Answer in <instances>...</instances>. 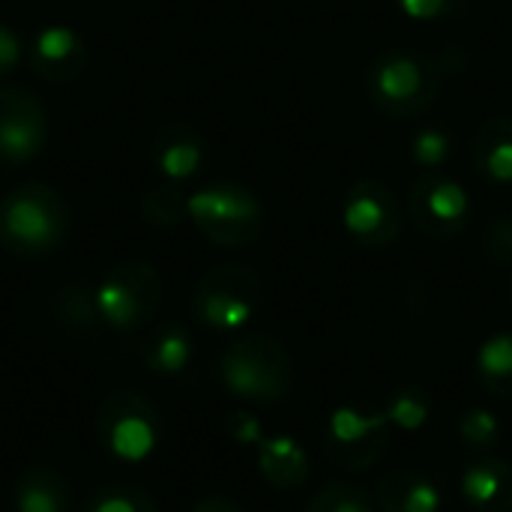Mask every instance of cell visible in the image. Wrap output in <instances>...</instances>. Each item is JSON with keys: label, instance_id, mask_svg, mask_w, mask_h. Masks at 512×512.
<instances>
[{"label": "cell", "instance_id": "cell-1", "mask_svg": "<svg viewBox=\"0 0 512 512\" xmlns=\"http://www.w3.org/2000/svg\"><path fill=\"white\" fill-rule=\"evenodd\" d=\"M69 204L42 180H24L0 195V249L21 261L54 255L69 237Z\"/></svg>", "mask_w": 512, "mask_h": 512}, {"label": "cell", "instance_id": "cell-2", "mask_svg": "<svg viewBox=\"0 0 512 512\" xmlns=\"http://www.w3.org/2000/svg\"><path fill=\"white\" fill-rule=\"evenodd\" d=\"M219 381L234 399L273 408L291 396L297 366L279 339L267 333H246L219 357Z\"/></svg>", "mask_w": 512, "mask_h": 512}, {"label": "cell", "instance_id": "cell-3", "mask_svg": "<svg viewBox=\"0 0 512 512\" xmlns=\"http://www.w3.org/2000/svg\"><path fill=\"white\" fill-rule=\"evenodd\" d=\"M363 87L369 102L384 117L411 120L435 105L444 87V75L432 57L414 48H387L369 63Z\"/></svg>", "mask_w": 512, "mask_h": 512}, {"label": "cell", "instance_id": "cell-4", "mask_svg": "<svg viewBox=\"0 0 512 512\" xmlns=\"http://www.w3.org/2000/svg\"><path fill=\"white\" fill-rule=\"evenodd\" d=\"M189 219L213 246L243 249L264 234L261 198L234 180H216L189 195Z\"/></svg>", "mask_w": 512, "mask_h": 512}, {"label": "cell", "instance_id": "cell-5", "mask_svg": "<svg viewBox=\"0 0 512 512\" xmlns=\"http://www.w3.org/2000/svg\"><path fill=\"white\" fill-rule=\"evenodd\" d=\"M264 303V282L246 264H219L192 291V318L213 333L243 330Z\"/></svg>", "mask_w": 512, "mask_h": 512}, {"label": "cell", "instance_id": "cell-6", "mask_svg": "<svg viewBox=\"0 0 512 512\" xmlns=\"http://www.w3.org/2000/svg\"><path fill=\"white\" fill-rule=\"evenodd\" d=\"M162 303V276L153 264L126 258L117 261L96 288V309L102 324L120 333L141 330L153 321Z\"/></svg>", "mask_w": 512, "mask_h": 512}, {"label": "cell", "instance_id": "cell-7", "mask_svg": "<svg viewBox=\"0 0 512 512\" xmlns=\"http://www.w3.org/2000/svg\"><path fill=\"white\" fill-rule=\"evenodd\" d=\"M165 423L159 408L135 393L120 390L111 393L96 414V438L102 450L120 462H144L162 441Z\"/></svg>", "mask_w": 512, "mask_h": 512}, {"label": "cell", "instance_id": "cell-8", "mask_svg": "<svg viewBox=\"0 0 512 512\" xmlns=\"http://www.w3.org/2000/svg\"><path fill=\"white\" fill-rule=\"evenodd\" d=\"M393 438V426L384 411L363 408V405H342L330 414L321 450L327 462L348 474H363L375 468Z\"/></svg>", "mask_w": 512, "mask_h": 512}, {"label": "cell", "instance_id": "cell-9", "mask_svg": "<svg viewBox=\"0 0 512 512\" xmlns=\"http://www.w3.org/2000/svg\"><path fill=\"white\" fill-rule=\"evenodd\" d=\"M402 225H405V210L396 192L384 180L363 177L345 192L342 228L360 249L378 252L393 246L402 237Z\"/></svg>", "mask_w": 512, "mask_h": 512}, {"label": "cell", "instance_id": "cell-10", "mask_svg": "<svg viewBox=\"0 0 512 512\" xmlns=\"http://www.w3.org/2000/svg\"><path fill=\"white\" fill-rule=\"evenodd\" d=\"M48 105L21 84L0 87V165L21 168L48 147Z\"/></svg>", "mask_w": 512, "mask_h": 512}, {"label": "cell", "instance_id": "cell-11", "mask_svg": "<svg viewBox=\"0 0 512 512\" xmlns=\"http://www.w3.org/2000/svg\"><path fill=\"white\" fill-rule=\"evenodd\" d=\"M408 216L420 234L450 240L471 222V198L459 180L444 171H420L408 192Z\"/></svg>", "mask_w": 512, "mask_h": 512}, {"label": "cell", "instance_id": "cell-12", "mask_svg": "<svg viewBox=\"0 0 512 512\" xmlns=\"http://www.w3.org/2000/svg\"><path fill=\"white\" fill-rule=\"evenodd\" d=\"M90 60V48L81 39V33H75L66 24H48L42 27L30 45H27V66L36 78L48 81V84H69L78 81L81 72L87 69Z\"/></svg>", "mask_w": 512, "mask_h": 512}, {"label": "cell", "instance_id": "cell-13", "mask_svg": "<svg viewBox=\"0 0 512 512\" xmlns=\"http://www.w3.org/2000/svg\"><path fill=\"white\" fill-rule=\"evenodd\" d=\"M150 162L171 183L192 180L207 165V138L192 123H165L150 138Z\"/></svg>", "mask_w": 512, "mask_h": 512}, {"label": "cell", "instance_id": "cell-14", "mask_svg": "<svg viewBox=\"0 0 512 512\" xmlns=\"http://www.w3.org/2000/svg\"><path fill=\"white\" fill-rule=\"evenodd\" d=\"M255 465L261 480L276 492H294L312 477V459L306 447L291 435L264 438L255 447Z\"/></svg>", "mask_w": 512, "mask_h": 512}, {"label": "cell", "instance_id": "cell-15", "mask_svg": "<svg viewBox=\"0 0 512 512\" xmlns=\"http://www.w3.org/2000/svg\"><path fill=\"white\" fill-rule=\"evenodd\" d=\"M459 489L462 501L474 512H512V465L483 456L465 468Z\"/></svg>", "mask_w": 512, "mask_h": 512}, {"label": "cell", "instance_id": "cell-16", "mask_svg": "<svg viewBox=\"0 0 512 512\" xmlns=\"http://www.w3.org/2000/svg\"><path fill=\"white\" fill-rule=\"evenodd\" d=\"M375 504L381 512H441V489L414 468H393L375 486Z\"/></svg>", "mask_w": 512, "mask_h": 512}, {"label": "cell", "instance_id": "cell-17", "mask_svg": "<svg viewBox=\"0 0 512 512\" xmlns=\"http://www.w3.org/2000/svg\"><path fill=\"white\" fill-rule=\"evenodd\" d=\"M12 507L15 512H69L72 492L57 468L30 465L15 477Z\"/></svg>", "mask_w": 512, "mask_h": 512}, {"label": "cell", "instance_id": "cell-18", "mask_svg": "<svg viewBox=\"0 0 512 512\" xmlns=\"http://www.w3.org/2000/svg\"><path fill=\"white\" fill-rule=\"evenodd\" d=\"M474 171L495 186L512 183V117H489L471 141Z\"/></svg>", "mask_w": 512, "mask_h": 512}, {"label": "cell", "instance_id": "cell-19", "mask_svg": "<svg viewBox=\"0 0 512 512\" xmlns=\"http://www.w3.org/2000/svg\"><path fill=\"white\" fill-rule=\"evenodd\" d=\"M195 342L180 321H165L153 327L141 342V363L156 375H180L192 360Z\"/></svg>", "mask_w": 512, "mask_h": 512}, {"label": "cell", "instance_id": "cell-20", "mask_svg": "<svg viewBox=\"0 0 512 512\" xmlns=\"http://www.w3.org/2000/svg\"><path fill=\"white\" fill-rule=\"evenodd\" d=\"M474 372L480 387L498 399L512 402V330H501L489 336L474 357Z\"/></svg>", "mask_w": 512, "mask_h": 512}, {"label": "cell", "instance_id": "cell-21", "mask_svg": "<svg viewBox=\"0 0 512 512\" xmlns=\"http://www.w3.org/2000/svg\"><path fill=\"white\" fill-rule=\"evenodd\" d=\"M435 411V399L426 387L420 384H402L387 396L384 414L390 420L393 429L399 432H420Z\"/></svg>", "mask_w": 512, "mask_h": 512}, {"label": "cell", "instance_id": "cell-22", "mask_svg": "<svg viewBox=\"0 0 512 512\" xmlns=\"http://www.w3.org/2000/svg\"><path fill=\"white\" fill-rule=\"evenodd\" d=\"M186 216H189V198L174 183L153 186L141 198V219L150 228L168 231V228H177Z\"/></svg>", "mask_w": 512, "mask_h": 512}, {"label": "cell", "instance_id": "cell-23", "mask_svg": "<svg viewBox=\"0 0 512 512\" xmlns=\"http://www.w3.org/2000/svg\"><path fill=\"white\" fill-rule=\"evenodd\" d=\"M81 512H159L147 489L135 483H111L96 489Z\"/></svg>", "mask_w": 512, "mask_h": 512}, {"label": "cell", "instance_id": "cell-24", "mask_svg": "<svg viewBox=\"0 0 512 512\" xmlns=\"http://www.w3.org/2000/svg\"><path fill=\"white\" fill-rule=\"evenodd\" d=\"M456 432H459V441L468 450H474V453H489L504 438V429H501L498 414L489 411V408H483V405H474V408L462 411V417L456 423Z\"/></svg>", "mask_w": 512, "mask_h": 512}, {"label": "cell", "instance_id": "cell-25", "mask_svg": "<svg viewBox=\"0 0 512 512\" xmlns=\"http://www.w3.org/2000/svg\"><path fill=\"white\" fill-rule=\"evenodd\" d=\"M303 512H378V504L363 486L333 480L309 498Z\"/></svg>", "mask_w": 512, "mask_h": 512}, {"label": "cell", "instance_id": "cell-26", "mask_svg": "<svg viewBox=\"0 0 512 512\" xmlns=\"http://www.w3.org/2000/svg\"><path fill=\"white\" fill-rule=\"evenodd\" d=\"M456 153V138L447 126H423L411 138V159L423 171H441Z\"/></svg>", "mask_w": 512, "mask_h": 512}, {"label": "cell", "instance_id": "cell-27", "mask_svg": "<svg viewBox=\"0 0 512 512\" xmlns=\"http://www.w3.org/2000/svg\"><path fill=\"white\" fill-rule=\"evenodd\" d=\"M54 312L69 330H90L102 321L96 309V291L84 285H66L54 297Z\"/></svg>", "mask_w": 512, "mask_h": 512}, {"label": "cell", "instance_id": "cell-28", "mask_svg": "<svg viewBox=\"0 0 512 512\" xmlns=\"http://www.w3.org/2000/svg\"><path fill=\"white\" fill-rule=\"evenodd\" d=\"M483 252L498 267H512V213H495L483 234Z\"/></svg>", "mask_w": 512, "mask_h": 512}, {"label": "cell", "instance_id": "cell-29", "mask_svg": "<svg viewBox=\"0 0 512 512\" xmlns=\"http://www.w3.org/2000/svg\"><path fill=\"white\" fill-rule=\"evenodd\" d=\"M396 9L414 21H441V18H453L465 9V0H393Z\"/></svg>", "mask_w": 512, "mask_h": 512}, {"label": "cell", "instance_id": "cell-30", "mask_svg": "<svg viewBox=\"0 0 512 512\" xmlns=\"http://www.w3.org/2000/svg\"><path fill=\"white\" fill-rule=\"evenodd\" d=\"M222 429L225 435L240 444V447H258L264 441V426L255 414L249 411H228L225 420H222Z\"/></svg>", "mask_w": 512, "mask_h": 512}, {"label": "cell", "instance_id": "cell-31", "mask_svg": "<svg viewBox=\"0 0 512 512\" xmlns=\"http://www.w3.org/2000/svg\"><path fill=\"white\" fill-rule=\"evenodd\" d=\"M21 54H24V48H21L18 33H15L9 24H3V21H0V81H3V78H9V75L18 69Z\"/></svg>", "mask_w": 512, "mask_h": 512}, {"label": "cell", "instance_id": "cell-32", "mask_svg": "<svg viewBox=\"0 0 512 512\" xmlns=\"http://www.w3.org/2000/svg\"><path fill=\"white\" fill-rule=\"evenodd\" d=\"M432 60H435L438 72L447 78V75H459V72L465 69L468 54H465L459 45H444V48H441V54H438V57H432Z\"/></svg>", "mask_w": 512, "mask_h": 512}, {"label": "cell", "instance_id": "cell-33", "mask_svg": "<svg viewBox=\"0 0 512 512\" xmlns=\"http://www.w3.org/2000/svg\"><path fill=\"white\" fill-rule=\"evenodd\" d=\"M192 512H243V507L237 501L225 498V495H207L192 507Z\"/></svg>", "mask_w": 512, "mask_h": 512}, {"label": "cell", "instance_id": "cell-34", "mask_svg": "<svg viewBox=\"0 0 512 512\" xmlns=\"http://www.w3.org/2000/svg\"><path fill=\"white\" fill-rule=\"evenodd\" d=\"M510 303H512V282H510Z\"/></svg>", "mask_w": 512, "mask_h": 512}]
</instances>
